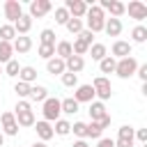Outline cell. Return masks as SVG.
Listing matches in <instances>:
<instances>
[{
    "instance_id": "cell-1",
    "label": "cell",
    "mask_w": 147,
    "mask_h": 147,
    "mask_svg": "<svg viewBox=\"0 0 147 147\" xmlns=\"http://www.w3.org/2000/svg\"><path fill=\"white\" fill-rule=\"evenodd\" d=\"M16 113H14V117H16V124L18 126H34V113H32V106L28 103V101H18L16 103V108H14Z\"/></svg>"
},
{
    "instance_id": "cell-2",
    "label": "cell",
    "mask_w": 147,
    "mask_h": 147,
    "mask_svg": "<svg viewBox=\"0 0 147 147\" xmlns=\"http://www.w3.org/2000/svg\"><path fill=\"white\" fill-rule=\"evenodd\" d=\"M136 69H138V60L131 55V57H122V60H117V64H115V74L119 76V78H131V76H136Z\"/></svg>"
},
{
    "instance_id": "cell-3",
    "label": "cell",
    "mask_w": 147,
    "mask_h": 147,
    "mask_svg": "<svg viewBox=\"0 0 147 147\" xmlns=\"http://www.w3.org/2000/svg\"><path fill=\"white\" fill-rule=\"evenodd\" d=\"M41 113H44V122H57L60 119V99H55V96H48L46 101H44V108H41Z\"/></svg>"
},
{
    "instance_id": "cell-4",
    "label": "cell",
    "mask_w": 147,
    "mask_h": 147,
    "mask_svg": "<svg viewBox=\"0 0 147 147\" xmlns=\"http://www.w3.org/2000/svg\"><path fill=\"white\" fill-rule=\"evenodd\" d=\"M92 87H94V96H99V101H106L113 94V85H110V80L106 76H96L94 83H92Z\"/></svg>"
},
{
    "instance_id": "cell-5",
    "label": "cell",
    "mask_w": 147,
    "mask_h": 147,
    "mask_svg": "<svg viewBox=\"0 0 147 147\" xmlns=\"http://www.w3.org/2000/svg\"><path fill=\"white\" fill-rule=\"evenodd\" d=\"M51 9H53V2H51V0H32L28 16H30V18H44Z\"/></svg>"
},
{
    "instance_id": "cell-6",
    "label": "cell",
    "mask_w": 147,
    "mask_h": 147,
    "mask_svg": "<svg viewBox=\"0 0 147 147\" xmlns=\"http://www.w3.org/2000/svg\"><path fill=\"white\" fill-rule=\"evenodd\" d=\"M87 2L85 0H64V9L69 11V16L71 18H83L85 16V11H87Z\"/></svg>"
},
{
    "instance_id": "cell-7",
    "label": "cell",
    "mask_w": 147,
    "mask_h": 147,
    "mask_svg": "<svg viewBox=\"0 0 147 147\" xmlns=\"http://www.w3.org/2000/svg\"><path fill=\"white\" fill-rule=\"evenodd\" d=\"M99 7H101L103 11H110V18H119V16L126 11V5L119 2V0H101Z\"/></svg>"
},
{
    "instance_id": "cell-8",
    "label": "cell",
    "mask_w": 147,
    "mask_h": 147,
    "mask_svg": "<svg viewBox=\"0 0 147 147\" xmlns=\"http://www.w3.org/2000/svg\"><path fill=\"white\" fill-rule=\"evenodd\" d=\"M21 16H23L21 2H18V0H7V2H5V18L9 21V25H11L16 18H21Z\"/></svg>"
},
{
    "instance_id": "cell-9",
    "label": "cell",
    "mask_w": 147,
    "mask_h": 147,
    "mask_svg": "<svg viewBox=\"0 0 147 147\" xmlns=\"http://www.w3.org/2000/svg\"><path fill=\"white\" fill-rule=\"evenodd\" d=\"M0 124H2V131H5V136H16L18 133V124H16V117H14V113H2L0 115Z\"/></svg>"
},
{
    "instance_id": "cell-10",
    "label": "cell",
    "mask_w": 147,
    "mask_h": 147,
    "mask_svg": "<svg viewBox=\"0 0 147 147\" xmlns=\"http://www.w3.org/2000/svg\"><path fill=\"white\" fill-rule=\"evenodd\" d=\"M74 99L78 103H92L94 101V87L92 85H78L74 92Z\"/></svg>"
},
{
    "instance_id": "cell-11",
    "label": "cell",
    "mask_w": 147,
    "mask_h": 147,
    "mask_svg": "<svg viewBox=\"0 0 147 147\" xmlns=\"http://www.w3.org/2000/svg\"><path fill=\"white\" fill-rule=\"evenodd\" d=\"M126 9H129V16H131V18H136V21L147 18V5H145V2H140V0H131Z\"/></svg>"
},
{
    "instance_id": "cell-12",
    "label": "cell",
    "mask_w": 147,
    "mask_h": 147,
    "mask_svg": "<svg viewBox=\"0 0 147 147\" xmlns=\"http://www.w3.org/2000/svg\"><path fill=\"white\" fill-rule=\"evenodd\" d=\"M110 57H115V60H122V57H131V44L129 41H122V39H117L115 44H113V48H110Z\"/></svg>"
},
{
    "instance_id": "cell-13",
    "label": "cell",
    "mask_w": 147,
    "mask_h": 147,
    "mask_svg": "<svg viewBox=\"0 0 147 147\" xmlns=\"http://www.w3.org/2000/svg\"><path fill=\"white\" fill-rule=\"evenodd\" d=\"M11 48H14V53L23 55V53H28V51L32 48V39H30L28 34H18V37L14 39V44H11Z\"/></svg>"
},
{
    "instance_id": "cell-14",
    "label": "cell",
    "mask_w": 147,
    "mask_h": 147,
    "mask_svg": "<svg viewBox=\"0 0 147 147\" xmlns=\"http://www.w3.org/2000/svg\"><path fill=\"white\" fill-rule=\"evenodd\" d=\"M64 69H67L69 74H76V76H78V74L85 69V60L78 57V55H71V57L64 60Z\"/></svg>"
},
{
    "instance_id": "cell-15",
    "label": "cell",
    "mask_w": 147,
    "mask_h": 147,
    "mask_svg": "<svg viewBox=\"0 0 147 147\" xmlns=\"http://www.w3.org/2000/svg\"><path fill=\"white\" fill-rule=\"evenodd\" d=\"M34 131H37V136H39V140L41 142H46V140H51L55 133H53V126H51V122H34Z\"/></svg>"
},
{
    "instance_id": "cell-16",
    "label": "cell",
    "mask_w": 147,
    "mask_h": 147,
    "mask_svg": "<svg viewBox=\"0 0 147 147\" xmlns=\"http://www.w3.org/2000/svg\"><path fill=\"white\" fill-rule=\"evenodd\" d=\"M11 25H14V30H16V37H18V34H28V32H30V28H32V18H30L28 14H23V16H21V18H16Z\"/></svg>"
},
{
    "instance_id": "cell-17",
    "label": "cell",
    "mask_w": 147,
    "mask_h": 147,
    "mask_svg": "<svg viewBox=\"0 0 147 147\" xmlns=\"http://www.w3.org/2000/svg\"><path fill=\"white\" fill-rule=\"evenodd\" d=\"M90 117H92V122H101L108 113H106V106H103V101H92L90 103Z\"/></svg>"
},
{
    "instance_id": "cell-18",
    "label": "cell",
    "mask_w": 147,
    "mask_h": 147,
    "mask_svg": "<svg viewBox=\"0 0 147 147\" xmlns=\"http://www.w3.org/2000/svg\"><path fill=\"white\" fill-rule=\"evenodd\" d=\"M103 30H106L108 37H119V34H122V21H119V18H106Z\"/></svg>"
},
{
    "instance_id": "cell-19",
    "label": "cell",
    "mask_w": 147,
    "mask_h": 147,
    "mask_svg": "<svg viewBox=\"0 0 147 147\" xmlns=\"http://www.w3.org/2000/svg\"><path fill=\"white\" fill-rule=\"evenodd\" d=\"M46 71L48 74H53V76H62L67 69H64V60H60V57H51V60H46Z\"/></svg>"
},
{
    "instance_id": "cell-20",
    "label": "cell",
    "mask_w": 147,
    "mask_h": 147,
    "mask_svg": "<svg viewBox=\"0 0 147 147\" xmlns=\"http://www.w3.org/2000/svg\"><path fill=\"white\" fill-rule=\"evenodd\" d=\"M71 55H74V51H71V41H57V44H55V57L67 60V57H71Z\"/></svg>"
},
{
    "instance_id": "cell-21",
    "label": "cell",
    "mask_w": 147,
    "mask_h": 147,
    "mask_svg": "<svg viewBox=\"0 0 147 147\" xmlns=\"http://www.w3.org/2000/svg\"><path fill=\"white\" fill-rule=\"evenodd\" d=\"M18 80L32 85V83L37 80V69H34V67H21V71H18Z\"/></svg>"
},
{
    "instance_id": "cell-22",
    "label": "cell",
    "mask_w": 147,
    "mask_h": 147,
    "mask_svg": "<svg viewBox=\"0 0 147 147\" xmlns=\"http://www.w3.org/2000/svg\"><path fill=\"white\" fill-rule=\"evenodd\" d=\"M30 99H32V101H41V103H44V101L48 99V90H46L44 85H32V87H30Z\"/></svg>"
},
{
    "instance_id": "cell-23",
    "label": "cell",
    "mask_w": 147,
    "mask_h": 147,
    "mask_svg": "<svg viewBox=\"0 0 147 147\" xmlns=\"http://www.w3.org/2000/svg\"><path fill=\"white\" fill-rule=\"evenodd\" d=\"M78 106H80V103H78L74 96H69V99H62V101H60V110H62V113H67V115L78 113Z\"/></svg>"
},
{
    "instance_id": "cell-24",
    "label": "cell",
    "mask_w": 147,
    "mask_h": 147,
    "mask_svg": "<svg viewBox=\"0 0 147 147\" xmlns=\"http://www.w3.org/2000/svg\"><path fill=\"white\" fill-rule=\"evenodd\" d=\"M131 39H133V44H145L147 41V28L145 25H136L131 30Z\"/></svg>"
},
{
    "instance_id": "cell-25",
    "label": "cell",
    "mask_w": 147,
    "mask_h": 147,
    "mask_svg": "<svg viewBox=\"0 0 147 147\" xmlns=\"http://www.w3.org/2000/svg\"><path fill=\"white\" fill-rule=\"evenodd\" d=\"M39 46H55V32H53L51 28L41 30V34H39Z\"/></svg>"
},
{
    "instance_id": "cell-26",
    "label": "cell",
    "mask_w": 147,
    "mask_h": 147,
    "mask_svg": "<svg viewBox=\"0 0 147 147\" xmlns=\"http://www.w3.org/2000/svg\"><path fill=\"white\" fill-rule=\"evenodd\" d=\"M115 64H117V60L110 57V55H106V57L99 62V69H101V74H115Z\"/></svg>"
},
{
    "instance_id": "cell-27",
    "label": "cell",
    "mask_w": 147,
    "mask_h": 147,
    "mask_svg": "<svg viewBox=\"0 0 147 147\" xmlns=\"http://www.w3.org/2000/svg\"><path fill=\"white\" fill-rule=\"evenodd\" d=\"M11 39H16V30H14V25H9V23L0 25V41H9V44H11Z\"/></svg>"
},
{
    "instance_id": "cell-28",
    "label": "cell",
    "mask_w": 147,
    "mask_h": 147,
    "mask_svg": "<svg viewBox=\"0 0 147 147\" xmlns=\"http://www.w3.org/2000/svg\"><path fill=\"white\" fill-rule=\"evenodd\" d=\"M11 53H14L11 44L9 41H0V64H7L11 60Z\"/></svg>"
},
{
    "instance_id": "cell-29",
    "label": "cell",
    "mask_w": 147,
    "mask_h": 147,
    "mask_svg": "<svg viewBox=\"0 0 147 147\" xmlns=\"http://www.w3.org/2000/svg\"><path fill=\"white\" fill-rule=\"evenodd\" d=\"M64 28L71 32V34H80L85 28H83V18H69L67 23H64Z\"/></svg>"
},
{
    "instance_id": "cell-30",
    "label": "cell",
    "mask_w": 147,
    "mask_h": 147,
    "mask_svg": "<svg viewBox=\"0 0 147 147\" xmlns=\"http://www.w3.org/2000/svg\"><path fill=\"white\" fill-rule=\"evenodd\" d=\"M87 53H92V60H96V62H101V60L106 57V53H108V51H106V46H103V44H92Z\"/></svg>"
},
{
    "instance_id": "cell-31",
    "label": "cell",
    "mask_w": 147,
    "mask_h": 147,
    "mask_svg": "<svg viewBox=\"0 0 147 147\" xmlns=\"http://www.w3.org/2000/svg\"><path fill=\"white\" fill-rule=\"evenodd\" d=\"M103 136V129L96 124V122H90L87 124V131H85V138H92V140H99Z\"/></svg>"
},
{
    "instance_id": "cell-32",
    "label": "cell",
    "mask_w": 147,
    "mask_h": 147,
    "mask_svg": "<svg viewBox=\"0 0 147 147\" xmlns=\"http://www.w3.org/2000/svg\"><path fill=\"white\" fill-rule=\"evenodd\" d=\"M53 133H57V136H69V133H71V124H69L67 119H57L55 126H53Z\"/></svg>"
},
{
    "instance_id": "cell-33",
    "label": "cell",
    "mask_w": 147,
    "mask_h": 147,
    "mask_svg": "<svg viewBox=\"0 0 147 147\" xmlns=\"http://www.w3.org/2000/svg\"><path fill=\"white\" fill-rule=\"evenodd\" d=\"M2 71H5L7 76H11V78H14V76H18V71H21V64H18L16 60H9V62L5 64V69H2Z\"/></svg>"
},
{
    "instance_id": "cell-34",
    "label": "cell",
    "mask_w": 147,
    "mask_h": 147,
    "mask_svg": "<svg viewBox=\"0 0 147 147\" xmlns=\"http://www.w3.org/2000/svg\"><path fill=\"white\" fill-rule=\"evenodd\" d=\"M62 85H64V87H78V76L64 71V74H62Z\"/></svg>"
},
{
    "instance_id": "cell-35",
    "label": "cell",
    "mask_w": 147,
    "mask_h": 147,
    "mask_svg": "<svg viewBox=\"0 0 147 147\" xmlns=\"http://www.w3.org/2000/svg\"><path fill=\"white\" fill-rule=\"evenodd\" d=\"M30 87H32V85H28V83H21V80H18V83L14 85V92L18 94V99H25V96H30Z\"/></svg>"
},
{
    "instance_id": "cell-36",
    "label": "cell",
    "mask_w": 147,
    "mask_h": 147,
    "mask_svg": "<svg viewBox=\"0 0 147 147\" xmlns=\"http://www.w3.org/2000/svg\"><path fill=\"white\" fill-rule=\"evenodd\" d=\"M69 18H71V16H69V11H67L64 7H57V9H55V23H57V25H64Z\"/></svg>"
},
{
    "instance_id": "cell-37",
    "label": "cell",
    "mask_w": 147,
    "mask_h": 147,
    "mask_svg": "<svg viewBox=\"0 0 147 147\" xmlns=\"http://www.w3.org/2000/svg\"><path fill=\"white\" fill-rule=\"evenodd\" d=\"M39 57H44V60H51V57H55V46H39Z\"/></svg>"
},
{
    "instance_id": "cell-38",
    "label": "cell",
    "mask_w": 147,
    "mask_h": 147,
    "mask_svg": "<svg viewBox=\"0 0 147 147\" xmlns=\"http://www.w3.org/2000/svg\"><path fill=\"white\" fill-rule=\"evenodd\" d=\"M71 131L83 140V138H85V131H87V124H85V122H74V124H71Z\"/></svg>"
},
{
    "instance_id": "cell-39",
    "label": "cell",
    "mask_w": 147,
    "mask_h": 147,
    "mask_svg": "<svg viewBox=\"0 0 147 147\" xmlns=\"http://www.w3.org/2000/svg\"><path fill=\"white\" fill-rule=\"evenodd\" d=\"M133 133H136L133 126H129V124L119 126V138H124V140H133Z\"/></svg>"
},
{
    "instance_id": "cell-40",
    "label": "cell",
    "mask_w": 147,
    "mask_h": 147,
    "mask_svg": "<svg viewBox=\"0 0 147 147\" xmlns=\"http://www.w3.org/2000/svg\"><path fill=\"white\" fill-rule=\"evenodd\" d=\"M78 39H80V41H85L87 46H92V39H94V32H90V30H83V32L78 34Z\"/></svg>"
},
{
    "instance_id": "cell-41",
    "label": "cell",
    "mask_w": 147,
    "mask_h": 147,
    "mask_svg": "<svg viewBox=\"0 0 147 147\" xmlns=\"http://www.w3.org/2000/svg\"><path fill=\"white\" fill-rule=\"evenodd\" d=\"M136 76H138L142 83H147V64H138V69H136Z\"/></svg>"
},
{
    "instance_id": "cell-42",
    "label": "cell",
    "mask_w": 147,
    "mask_h": 147,
    "mask_svg": "<svg viewBox=\"0 0 147 147\" xmlns=\"http://www.w3.org/2000/svg\"><path fill=\"white\" fill-rule=\"evenodd\" d=\"M133 138H138L140 142H145V145H147V129H138V131L133 133Z\"/></svg>"
},
{
    "instance_id": "cell-43",
    "label": "cell",
    "mask_w": 147,
    "mask_h": 147,
    "mask_svg": "<svg viewBox=\"0 0 147 147\" xmlns=\"http://www.w3.org/2000/svg\"><path fill=\"white\" fill-rule=\"evenodd\" d=\"M96 147H115V140H110V138H99Z\"/></svg>"
},
{
    "instance_id": "cell-44",
    "label": "cell",
    "mask_w": 147,
    "mask_h": 147,
    "mask_svg": "<svg viewBox=\"0 0 147 147\" xmlns=\"http://www.w3.org/2000/svg\"><path fill=\"white\" fill-rule=\"evenodd\" d=\"M115 147H133V140H124V138H117Z\"/></svg>"
},
{
    "instance_id": "cell-45",
    "label": "cell",
    "mask_w": 147,
    "mask_h": 147,
    "mask_svg": "<svg viewBox=\"0 0 147 147\" xmlns=\"http://www.w3.org/2000/svg\"><path fill=\"white\" fill-rule=\"evenodd\" d=\"M110 122H113V119H110V115H106V117H103L101 122H96V124H99L101 129H108V126H110Z\"/></svg>"
},
{
    "instance_id": "cell-46",
    "label": "cell",
    "mask_w": 147,
    "mask_h": 147,
    "mask_svg": "<svg viewBox=\"0 0 147 147\" xmlns=\"http://www.w3.org/2000/svg\"><path fill=\"white\" fill-rule=\"evenodd\" d=\"M71 147H90V145H87V142H85V140H76V142H74V145H71Z\"/></svg>"
},
{
    "instance_id": "cell-47",
    "label": "cell",
    "mask_w": 147,
    "mask_h": 147,
    "mask_svg": "<svg viewBox=\"0 0 147 147\" xmlns=\"http://www.w3.org/2000/svg\"><path fill=\"white\" fill-rule=\"evenodd\" d=\"M32 147H46V142H41V140H39V142H34Z\"/></svg>"
},
{
    "instance_id": "cell-48",
    "label": "cell",
    "mask_w": 147,
    "mask_h": 147,
    "mask_svg": "<svg viewBox=\"0 0 147 147\" xmlns=\"http://www.w3.org/2000/svg\"><path fill=\"white\" fill-rule=\"evenodd\" d=\"M2 145H5V133L0 131V147H2Z\"/></svg>"
},
{
    "instance_id": "cell-49",
    "label": "cell",
    "mask_w": 147,
    "mask_h": 147,
    "mask_svg": "<svg viewBox=\"0 0 147 147\" xmlns=\"http://www.w3.org/2000/svg\"><path fill=\"white\" fill-rule=\"evenodd\" d=\"M0 74H5V71H2V64H0Z\"/></svg>"
}]
</instances>
